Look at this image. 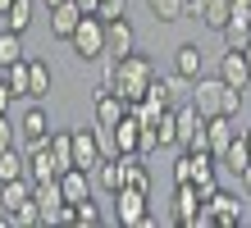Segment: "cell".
<instances>
[{"label": "cell", "mask_w": 251, "mask_h": 228, "mask_svg": "<svg viewBox=\"0 0 251 228\" xmlns=\"http://www.w3.org/2000/svg\"><path fill=\"white\" fill-rule=\"evenodd\" d=\"M151 78H155V64H151L142 51H132V55H124V59H105V87H114L128 105L146 101Z\"/></svg>", "instance_id": "cell-1"}, {"label": "cell", "mask_w": 251, "mask_h": 228, "mask_svg": "<svg viewBox=\"0 0 251 228\" xmlns=\"http://www.w3.org/2000/svg\"><path fill=\"white\" fill-rule=\"evenodd\" d=\"M73 55L82 59V64H96V59H105V19H96V14H82L78 32L69 37Z\"/></svg>", "instance_id": "cell-2"}, {"label": "cell", "mask_w": 251, "mask_h": 228, "mask_svg": "<svg viewBox=\"0 0 251 228\" xmlns=\"http://www.w3.org/2000/svg\"><path fill=\"white\" fill-rule=\"evenodd\" d=\"M146 201H151V192H142V187H119V192H114V219H119L124 228H151L155 219L146 215Z\"/></svg>", "instance_id": "cell-3"}, {"label": "cell", "mask_w": 251, "mask_h": 228, "mask_svg": "<svg viewBox=\"0 0 251 228\" xmlns=\"http://www.w3.org/2000/svg\"><path fill=\"white\" fill-rule=\"evenodd\" d=\"M105 160V142H100V128H73V164L78 169H92Z\"/></svg>", "instance_id": "cell-4"}, {"label": "cell", "mask_w": 251, "mask_h": 228, "mask_svg": "<svg viewBox=\"0 0 251 228\" xmlns=\"http://www.w3.org/2000/svg\"><path fill=\"white\" fill-rule=\"evenodd\" d=\"M224 87H228V82L219 78V73H215V78H205V73H201V78L192 82V105H197L205 119L224 114Z\"/></svg>", "instance_id": "cell-5"}, {"label": "cell", "mask_w": 251, "mask_h": 228, "mask_svg": "<svg viewBox=\"0 0 251 228\" xmlns=\"http://www.w3.org/2000/svg\"><path fill=\"white\" fill-rule=\"evenodd\" d=\"M201 73H205V51L197 41H183L178 51H174V78L178 82H197Z\"/></svg>", "instance_id": "cell-6"}, {"label": "cell", "mask_w": 251, "mask_h": 228, "mask_svg": "<svg viewBox=\"0 0 251 228\" xmlns=\"http://www.w3.org/2000/svg\"><path fill=\"white\" fill-rule=\"evenodd\" d=\"M46 137H50V114H46L41 101H32V110H23V119H19V142L41 146Z\"/></svg>", "instance_id": "cell-7"}, {"label": "cell", "mask_w": 251, "mask_h": 228, "mask_svg": "<svg viewBox=\"0 0 251 228\" xmlns=\"http://www.w3.org/2000/svg\"><path fill=\"white\" fill-rule=\"evenodd\" d=\"M128 110H132V105L119 96V91L100 82V91H96V128H114V124H119V119H124Z\"/></svg>", "instance_id": "cell-8"}, {"label": "cell", "mask_w": 251, "mask_h": 228, "mask_svg": "<svg viewBox=\"0 0 251 228\" xmlns=\"http://www.w3.org/2000/svg\"><path fill=\"white\" fill-rule=\"evenodd\" d=\"M132 51H137V32H132V23L128 19L105 23V59H124Z\"/></svg>", "instance_id": "cell-9"}, {"label": "cell", "mask_w": 251, "mask_h": 228, "mask_svg": "<svg viewBox=\"0 0 251 228\" xmlns=\"http://www.w3.org/2000/svg\"><path fill=\"white\" fill-rule=\"evenodd\" d=\"M32 155H27V178L32 182H46V178H60L64 169H60V160H55V151H50V137L41 146H27Z\"/></svg>", "instance_id": "cell-10"}, {"label": "cell", "mask_w": 251, "mask_h": 228, "mask_svg": "<svg viewBox=\"0 0 251 228\" xmlns=\"http://www.w3.org/2000/svg\"><path fill=\"white\" fill-rule=\"evenodd\" d=\"M174 119H178V151H187V146L205 132V114L187 101V105H174Z\"/></svg>", "instance_id": "cell-11"}, {"label": "cell", "mask_w": 251, "mask_h": 228, "mask_svg": "<svg viewBox=\"0 0 251 228\" xmlns=\"http://www.w3.org/2000/svg\"><path fill=\"white\" fill-rule=\"evenodd\" d=\"M197 210H201V192H197V182H178V192H174V224L197 228Z\"/></svg>", "instance_id": "cell-12"}, {"label": "cell", "mask_w": 251, "mask_h": 228, "mask_svg": "<svg viewBox=\"0 0 251 228\" xmlns=\"http://www.w3.org/2000/svg\"><path fill=\"white\" fill-rule=\"evenodd\" d=\"M78 23H82V5H78V0H64V5L50 9V37L69 41L73 32H78Z\"/></svg>", "instance_id": "cell-13"}, {"label": "cell", "mask_w": 251, "mask_h": 228, "mask_svg": "<svg viewBox=\"0 0 251 228\" xmlns=\"http://www.w3.org/2000/svg\"><path fill=\"white\" fill-rule=\"evenodd\" d=\"M23 201H32V178H5V182H0V215H14V210H19Z\"/></svg>", "instance_id": "cell-14"}, {"label": "cell", "mask_w": 251, "mask_h": 228, "mask_svg": "<svg viewBox=\"0 0 251 228\" xmlns=\"http://www.w3.org/2000/svg\"><path fill=\"white\" fill-rule=\"evenodd\" d=\"M60 187H64V201L78 205L92 196V169H78V164H69V169L60 174Z\"/></svg>", "instance_id": "cell-15"}, {"label": "cell", "mask_w": 251, "mask_h": 228, "mask_svg": "<svg viewBox=\"0 0 251 228\" xmlns=\"http://www.w3.org/2000/svg\"><path fill=\"white\" fill-rule=\"evenodd\" d=\"M219 78H224L228 87L247 91V87H251V69H247V55H242V51H224V59H219Z\"/></svg>", "instance_id": "cell-16"}, {"label": "cell", "mask_w": 251, "mask_h": 228, "mask_svg": "<svg viewBox=\"0 0 251 228\" xmlns=\"http://www.w3.org/2000/svg\"><path fill=\"white\" fill-rule=\"evenodd\" d=\"M32 201L41 205V215H46V224L55 219V210H60V205H69V201H64V187H60V178L32 182Z\"/></svg>", "instance_id": "cell-17"}, {"label": "cell", "mask_w": 251, "mask_h": 228, "mask_svg": "<svg viewBox=\"0 0 251 228\" xmlns=\"http://www.w3.org/2000/svg\"><path fill=\"white\" fill-rule=\"evenodd\" d=\"M205 137H210V155L219 160V155L233 146V137H238V132H233V114H215V119H205Z\"/></svg>", "instance_id": "cell-18"}, {"label": "cell", "mask_w": 251, "mask_h": 228, "mask_svg": "<svg viewBox=\"0 0 251 228\" xmlns=\"http://www.w3.org/2000/svg\"><path fill=\"white\" fill-rule=\"evenodd\" d=\"M96 182H100L110 196L119 192V187H128V164H124V155H105V160H100V164H96Z\"/></svg>", "instance_id": "cell-19"}, {"label": "cell", "mask_w": 251, "mask_h": 228, "mask_svg": "<svg viewBox=\"0 0 251 228\" xmlns=\"http://www.w3.org/2000/svg\"><path fill=\"white\" fill-rule=\"evenodd\" d=\"M46 96H50V64L27 55V101H46Z\"/></svg>", "instance_id": "cell-20"}, {"label": "cell", "mask_w": 251, "mask_h": 228, "mask_svg": "<svg viewBox=\"0 0 251 228\" xmlns=\"http://www.w3.org/2000/svg\"><path fill=\"white\" fill-rule=\"evenodd\" d=\"M228 19H233V0H201V23L210 32H224Z\"/></svg>", "instance_id": "cell-21"}, {"label": "cell", "mask_w": 251, "mask_h": 228, "mask_svg": "<svg viewBox=\"0 0 251 228\" xmlns=\"http://www.w3.org/2000/svg\"><path fill=\"white\" fill-rule=\"evenodd\" d=\"M205 210L215 215V224H238V219H242V205L233 201L228 192H215L210 201H205Z\"/></svg>", "instance_id": "cell-22"}, {"label": "cell", "mask_w": 251, "mask_h": 228, "mask_svg": "<svg viewBox=\"0 0 251 228\" xmlns=\"http://www.w3.org/2000/svg\"><path fill=\"white\" fill-rule=\"evenodd\" d=\"M146 9H151L155 23H178V19H187V0H146Z\"/></svg>", "instance_id": "cell-23"}, {"label": "cell", "mask_w": 251, "mask_h": 228, "mask_svg": "<svg viewBox=\"0 0 251 228\" xmlns=\"http://www.w3.org/2000/svg\"><path fill=\"white\" fill-rule=\"evenodd\" d=\"M219 164H224V169H233V174H242L247 164H251V146H247V137H242V132L233 137V146L219 155Z\"/></svg>", "instance_id": "cell-24"}, {"label": "cell", "mask_w": 251, "mask_h": 228, "mask_svg": "<svg viewBox=\"0 0 251 228\" xmlns=\"http://www.w3.org/2000/svg\"><path fill=\"white\" fill-rule=\"evenodd\" d=\"M27 51H23V32H14V27H5L0 32V69H9L14 59H23Z\"/></svg>", "instance_id": "cell-25"}, {"label": "cell", "mask_w": 251, "mask_h": 228, "mask_svg": "<svg viewBox=\"0 0 251 228\" xmlns=\"http://www.w3.org/2000/svg\"><path fill=\"white\" fill-rule=\"evenodd\" d=\"M27 174V155L19 146H9V151H0V182L5 178H23Z\"/></svg>", "instance_id": "cell-26"}, {"label": "cell", "mask_w": 251, "mask_h": 228, "mask_svg": "<svg viewBox=\"0 0 251 228\" xmlns=\"http://www.w3.org/2000/svg\"><path fill=\"white\" fill-rule=\"evenodd\" d=\"M5 27H14V32H27V27H32V0H14L9 14H5Z\"/></svg>", "instance_id": "cell-27"}, {"label": "cell", "mask_w": 251, "mask_h": 228, "mask_svg": "<svg viewBox=\"0 0 251 228\" xmlns=\"http://www.w3.org/2000/svg\"><path fill=\"white\" fill-rule=\"evenodd\" d=\"M146 101H155L160 110H174V82L155 73V78H151V87H146Z\"/></svg>", "instance_id": "cell-28"}, {"label": "cell", "mask_w": 251, "mask_h": 228, "mask_svg": "<svg viewBox=\"0 0 251 228\" xmlns=\"http://www.w3.org/2000/svg\"><path fill=\"white\" fill-rule=\"evenodd\" d=\"M50 151H55V160H60V169H69L73 164V128L50 132Z\"/></svg>", "instance_id": "cell-29"}, {"label": "cell", "mask_w": 251, "mask_h": 228, "mask_svg": "<svg viewBox=\"0 0 251 228\" xmlns=\"http://www.w3.org/2000/svg\"><path fill=\"white\" fill-rule=\"evenodd\" d=\"M178 182H197V151H178V160H174V187Z\"/></svg>", "instance_id": "cell-30"}, {"label": "cell", "mask_w": 251, "mask_h": 228, "mask_svg": "<svg viewBox=\"0 0 251 228\" xmlns=\"http://www.w3.org/2000/svg\"><path fill=\"white\" fill-rule=\"evenodd\" d=\"M9 224H19V228H32V224H46V215H41V205H37V201H23V205L9 215Z\"/></svg>", "instance_id": "cell-31"}, {"label": "cell", "mask_w": 251, "mask_h": 228, "mask_svg": "<svg viewBox=\"0 0 251 228\" xmlns=\"http://www.w3.org/2000/svg\"><path fill=\"white\" fill-rule=\"evenodd\" d=\"M96 19H105V23L128 19V0H100V5H96Z\"/></svg>", "instance_id": "cell-32"}, {"label": "cell", "mask_w": 251, "mask_h": 228, "mask_svg": "<svg viewBox=\"0 0 251 228\" xmlns=\"http://www.w3.org/2000/svg\"><path fill=\"white\" fill-rule=\"evenodd\" d=\"M155 151H165V146H160V137H155V128H151V124H142V137H137V155H155Z\"/></svg>", "instance_id": "cell-33"}, {"label": "cell", "mask_w": 251, "mask_h": 228, "mask_svg": "<svg viewBox=\"0 0 251 228\" xmlns=\"http://www.w3.org/2000/svg\"><path fill=\"white\" fill-rule=\"evenodd\" d=\"M219 37H224V46H228V51H242V46L251 41V27H224Z\"/></svg>", "instance_id": "cell-34"}, {"label": "cell", "mask_w": 251, "mask_h": 228, "mask_svg": "<svg viewBox=\"0 0 251 228\" xmlns=\"http://www.w3.org/2000/svg\"><path fill=\"white\" fill-rule=\"evenodd\" d=\"M73 210H78V224H100V219H105V215H100V205L92 201V196H87V201H78Z\"/></svg>", "instance_id": "cell-35"}, {"label": "cell", "mask_w": 251, "mask_h": 228, "mask_svg": "<svg viewBox=\"0 0 251 228\" xmlns=\"http://www.w3.org/2000/svg\"><path fill=\"white\" fill-rule=\"evenodd\" d=\"M19 146V124H9V114H0V151Z\"/></svg>", "instance_id": "cell-36"}, {"label": "cell", "mask_w": 251, "mask_h": 228, "mask_svg": "<svg viewBox=\"0 0 251 228\" xmlns=\"http://www.w3.org/2000/svg\"><path fill=\"white\" fill-rule=\"evenodd\" d=\"M224 114H233V119L242 114V91L238 87H224Z\"/></svg>", "instance_id": "cell-37"}, {"label": "cell", "mask_w": 251, "mask_h": 228, "mask_svg": "<svg viewBox=\"0 0 251 228\" xmlns=\"http://www.w3.org/2000/svg\"><path fill=\"white\" fill-rule=\"evenodd\" d=\"M14 101H19V96H14L9 78H5V73H0V114H9V105H14Z\"/></svg>", "instance_id": "cell-38"}, {"label": "cell", "mask_w": 251, "mask_h": 228, "mask_svg": "<svg viewBox=\"0 0 251 228\" xmlns=\"http://www.w3.org/2000/svg\"><path fill=\"white\" fill-rule=\"evenodd\" d=\"M238 178H242V192H247V196H251V164H247V169H242V174H238Z\"/></svg>", "instance_id": "cell-39"}, {"label": "cell", "mask_w": 251, "mask_h": 228, "mask_svg": "<svg viewBox=\"0 0 251 228\" xmlns=\"http://www.w3.org/2000/svg\"><path fill=\"white\" fill-rule=\"evenodd\" d=\"M78 5H82V14H96V5H100V0H78Z\"/></svg>", "instance_id": "cell-40"}, {"label": "cell", "mask_w": 251, "mask_h": 228, "mask_svg": "<svg viewBox=\"0 0 251 228\" xmlns=\"http://www.w3.org/2000/svg\"><path fill=\"white\" fill-rule=\"evenodd\" d=\"M9 5H14V0H0V19H5V14H9Z\"/></svg>", "instance_id": "cell-41"}, {"label": "cell", "mask_w": 251, "mask_h": 228, "mask_svg": "<svg viewBox=\"0 0 251 228\" xmlns=\"http://www.w3.org/2000/svg\"><path fill=\"white\" fill-rule=\"evenodd\" d=\"M242 55H247V69H251V41H247V46H242Z\"/></svg>", "instance_id": "cell-42"}, {"label": "cell", "mask_w": 251, "mask_h": 228, "mask_svg": "<svg viewBox=\"0 0 251 228\" xmlns=\"http://www.w3.org/2000/svg\"><path fill=\"white\" fill-rule=\"evenodd\" d=\"M41 5H46V9H55V5H64V0H41Z\"/></svg>", "instance_id": "cell-43"}, {"label": "cell", "mask_w": 251, "mask_h": 228, "mask_svg": "<svg viewBox=\"0 0 251 228\" xmlns=\"http://www.w3.org/2000/svg\"><path fill=\"white\" fill-rule=\"evenodd\" d=\"M242 137H247V146H251V128H247V132H242Z\"/></svg>", "instance_id": "cell-44"}, {"label": "cell", "mask_w": 251, "mask_h": 228, "mask_svg": "<svg viewBox=\"0 0 251 228\" xmlns=\"http://www.w3.org/2000/svg\"><path fill=\"white\" fill-rule=\"evenodd\" d=\"M247 5H251V0H247Z\"/></svg>", "instance_id": "cell-45"}]
</instances>
